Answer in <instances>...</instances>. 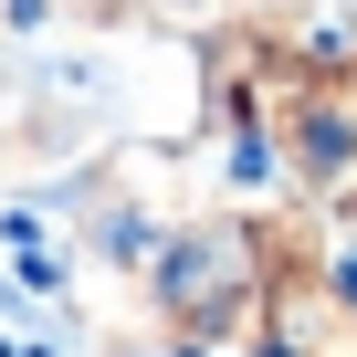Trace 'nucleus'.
Masks as SVG:
<instances>
[{
	"label": "nucleus",
	"instance_id": "obj_3",
	"mask_svg": "<svg viewBox=\"0 0 357 357\" xmlns=\"http://www.w3.org/2000/svg\"><path fill=\"white\" fill-rule=\"evenodd\" d=\"M63 0H0V32H53Z\"/></svg>",
	"mask_w": 357,
	"mask_h": 357
},
{
	"label": "nucleus",
	"instance_id": "obj_1",
	"mask_svg": "<svg viewBox=\"0 0 357 357\" xmlns=\"http://www.w3.org/2000/svg\"><path fill=\"white\" fill-rule=\"evenodd\" d=\"M284 252H294V231L263 221V211H242V200L178 211L158 231V252H147V315H158V336H200V347L252 336L263 284H273Z\"/></svg>",
	"mask_w": 357,
	"mask_h": 357
},
{
	"label": "nucleus",
	"instance_id": "obj_2",
	"mask_svg": "<svg viewBox=\"0 0 357 357\" xmlns=\"http://www.w3.org/2000/svg\"><path fill=\"white\" fill-rule=\"evenodd\" d=\"M95 22H147V32H211V22H231L242 0H84Z\"/></svg>",
	"mask_w": 357,
	"mask_h": 357
}]
</instances>
